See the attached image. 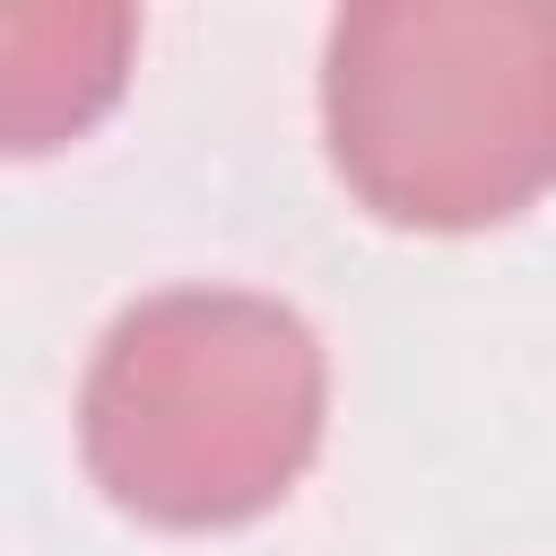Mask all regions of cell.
I'll use <instances>...</instances> for the list:
<instances>
[{"label": "cell", "mask_w": 556, "mask_h": 556, "mask_svg": "<svg viewBox=\"0 0 556 556\" xmlns=\"http://www.w3.org/2000/svg\"><path fill=\"white\" fill-rule=\"evenodd\" d=\"M321 426L330 356L295 304L252 287L139 295L78 382V460L148 530L261 521L313 469Z\"/></svg>", "instance_id": "cell-1"}, {"label": "cell", "mask_w": 556, "mask_h": 556, "mask_svg": "<svg viewBox=\"0 0 556 556\" xmlns=\"http://www.w3.org/2000/svg\"><path fill=\"white\" fill-rule=\"evenodd\" d=\"M321 139L356 208L478 235L556 191L547 0H365L321 43Z\"/></svg>", "instance_id": "cell-2"}, {"label": "cell", "mask_w": 556, "mask_h": 556, "mask_svg": "<svg viewBox=\"0 0 556 556\" xmlns=\"http://www.w3.org/2000/svg\"><path fill=\"white\" fill-rule=\"evenodd\" d=\"M139 61V17L113 0H0V156L87 139Z\"/></svg>", "instance_id": "cell-3"}]
</instances>
